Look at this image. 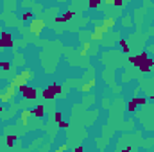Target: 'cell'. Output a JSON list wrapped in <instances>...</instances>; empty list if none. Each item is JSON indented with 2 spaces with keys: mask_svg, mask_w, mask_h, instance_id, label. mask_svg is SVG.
Masks as SVG:
<instances>
[{
  "mask_svg": "<svg viewBox=\"0 0 154 152\" xmlns=\"http://www.w3.org/2000/svg\"><path fill=\"white\" fill-rule=\"evenodd\" d=\"M43 114H45V108H43L41 104L32 109V116H36V118H43Z\"/></svg>",
  "mask_w": 154,
  "mask_h": 152,
  "instance_id": "7c38bea8",
  "label": "cell"
},
{
  "mask_svg": "<svg viewBox=\"0 0 154 152\" xmlns=\"http://www.w3.org/2000/svg\"><path fill=\"white\" fill-rule=\"evenodd\" d=\"M147 57H149V56H147V52H142L140 56H134V57H129V63H131V65H134L136 68H140V65H142V63H143V61H145Z\"/></svg>",
  "mask_w": 154,
  "mask_h": 152,
  "instance_id": "277c9868",
  "label": "cell"
},
{
  "mask_svg": "<svg viewBox=\"0 0 154 152\" xmlns=\"http://www.w3.org/2000/svg\"><path fill=\"white\" fill-rule=\"evenodd\" d=\"M115 25H116L115 18H104V20H102V27H104V29H108V31H109V29H113Z\"/></svg>",
  "mask_w": 154,
  "mask_h": 152,
  "instance_id": "30bf717a",
  "label": "cell"
},
{
  "mask_svg": "<svg viewBox=\"0 0 154 152\" xmlns=\"http://www.w3.org/2000/svg\"><path fill=\"white\" fill-rule=\"evenodd\" d=\"M5 93H7V95H9L11 99H14V95H16V88H14V86H13V84L9 82V84L5 86Z\"/></svg>",
  "mask_w": 154,
  "mask_h": 152,
  "instance_id": "9a60e30c",
  "label": "cell"
},
{
  "mask_svg": "<svg viewBox=\"0 0 154 152\" xmlns=\"http://www.w3.org/2000/svg\"><path fill=\"white\" fill-rule=\"evenodd\" d=\"M13 99L5 93V90H0V104H7V102H11Z\"/></svg>",
  "mask_w": 154,
  "mask_h": 152,
  "instance_id": "5bb4252c",
  "label": "cell"
},
{
  "mask_svg": "<svg viewBox=\"0 0 154 152\" xmlns=\"http://www.w3.org/2000/svg\"><path fill=\"white\" fill-rule=\"evenodd\" d=\"M74 152H84V147H81V145H79V147L74 149Z\"/></svg>",
  "mask_w": 154,
  "mask_h": 152,
  "instance_id": "f546056e",
  "label": "cell"
},
{
  "mask_svg": "<svg viewBox=\"0 0 154 152\" xmlns=\"http://www.w3.org/2000/svg\"><path fill=\"white\" fill-rule=\"evenodd\" d=\"M22 97H23L25 100H36V97H38V90H36L34 86H27V88L23 90Z\"/></svg>",
  "mask_w": 154,
  "mask_h": 152,
  "instance_id": "3957f363",
  "label": "cell"
},
{
  "mask_svg": "<svg viewBox=\"0 0 154 152\" xmlns=\"http://www.w3.org/2000/svg\"><path fill=\"white\" fill-rule=\"evenodd\" d=\"M120 47H122V50H124L125 54H129V45H127L125 39H120Z\"/></svg>",
  "mask_w": 154,
  "mask_h": 152,
  "instance_id": "7402d4cb",
  "label": "cell"
},
{
  "mask_svg": "<svg viewBox=\"0 0 154 152\" xmlns=\"http://www.w3.org/2000/svg\"><path fill=\"white\" fill-rule=\"evenodd\" d=\"M50 88H52V91H54L56 95H61V93H63V90H61V86H59V84H52Z\"/></svg>",
  "mask_w": 154,
  "mask_h": 152,
  "instance_id": "603a6c76",
  "label": "cell"
},
{
  "mask_svg": "<svg viewBox=\"0 0 154 152\" xmlns=\"http://www.w3.org/2000/svg\"><path fill=\"white\" fill-rule=\"evenodd\" d=\"M90 47H91V43H84V45H82V48H81V56H82V57H86V56H88Z\"/></svg>",
  "mask_w": 154,
  "mask_h": 152,
  "instance_id": "ac0fdd59",
  "label": "cell"
},
{
  "mask_svg": "<svg viewBox=\"0 0 154 152\" xmlns=\"http://www.w3.org/2000/svg\"><path fill=\"white\" fill-rule=\"evenodd\" d=\"M152 66H154V59L147 57V59H145V61H143V63L140 65V70H142V72H149V70H151Z\"/></svg>",
  "mask_w": 154,
  "mask_h": 152,
  "instance_id": "52a82bcc",
  "label": "cell"
},
{
  "mask_svg": "<svg viewBox=\"0 0 154 152\" xmlns=\"http://www.w3.org/2000/svg\"><path fill=\"white\" fill-rule=\"evenodd\" d=\"M0 48H7V45H5V43H4L2 39H0Z\"/></svg>",
  "mask_w": 154,
  "mask_h": 152,
  "instance_id": "4dcf8cb0",
  "label": "cell"
},
{
  "mask_svg": "<svg viewBox=\"0 0 154 152\" xmlns=\"http://www.w3.org/2000/svg\"><path fill=\"white\" fill-rule=\"evenodd\" d=\"M72 16H74V13L72 11H66L63 16H56V22L57 23H63V22H68V20H72Z\"/></svg>",
  "mask_w": 154,
  "mask_h": 152,
  "instance_id": "8fae6325",
  "label": "cell"
},
{
  "mask_svg": "<svg viewBox=\"0 0 154 152\" xmlns=\"http://www.w3.org/2000/svg\"><path fill=\"white\" fill-rule=\"evenodd\" d=\"M54 97H56V93L52 91V88H50V86L43 90V99H47V100H52Z\"/></svg>",
  "mask_w": 154,
  "mask_h": 152,
  "instance_id": "4fadbf2b",
  "label": "cell"
},
{
  "mask_svg": "<svg viewBox=\"0 0 154 152\" xmlns=\"http://www.w3.org/2000/svg\"><path fill=\"white\" fill-rule=\"evenodd\" d=\"M151 100H152V102H154V93H152V95H151Z\"/></svg>",
  "mask_w": 154,
  "mask_h": 152,
  "instance_id": "836d02e7",
  "label": "cell"
},
{
  "mask_svg": "<svg viewBox=\"0 0 154 152\" xmlns=\"http://www.w3.org/2000/svg\"><path fill=\"white\" fill-rule=\"evenodd\" d=\"M29 116H32V109H22L20 118H22V125H23V127L29 125Z\"/></svg>",
  "mask_w": 154,
  "mask_h": 152,
  "instance_id": "8992f818",
  "label": "cell"
},
{
  "mask_svg": "<svg viewBox=\"0 0 154 152\" xmlns=\"http://www.w3.org/2000/svg\"><path fill=\"white\" fill-rule=\"evenodd\" d=\"M136 108H138L136 100H134V99H133V100H129V104H127V111H129V113H134V111H136Z\"/></svg>",
  "mask_w": 154,
  "mask_h": 152,
  "instance_id": "e0dca14e",
  "label": "cell"
},
{
  "mask_svg": "<svg viewBox=\"0 0 154 152\" xmlns=\"http://www.w3.org/2000/svg\"><path fill=\"white\" fill-rule=\"evenodd\" d=\"M108 32V29H104L102 25H97L95 27V31H93V34H91V39H95V41H100V39L104 38V34Z\"/></svg>",
  "mask_w": 154,
  "mask_h": 152,
  "instance_id": "5b68a950",
  "label": "cell"
},
{
  "mask_svg": "<svg viewBox=\"0 0 154 152\" xmlns=\"http://www.w3.org/2000/svg\"><path fill=\"white\" fill-rule=\"evenodd\" d=\"M2 111H4V106H2V104H0V114H2Z\"/></svg>",
  "mask_w": 154,
  "mask_h": 152,
  "instance_id": "d6a6232c",
  "label": "cell"
},
{
  "mask_svg": "<svg viewBox=\"0 0 154 152\" xmlns=\"http://www.w3.org/2000/svg\"><path fill=\"white\" fill-rule=\"evenodd\" d=\"M20 75L23 77L25 81H31V79H32V70H31V68H25V70L20 72Z\"/></svg>",
  "mask_w": 154,
  "mask_h": 152,
  "instance_id": "2e32d148",
  "label": "cell"
},
{
  "mask_svg": "<svg viewBox=\"0 0 154 152\" xmlns=\"http://www.w3.org/2000/svg\"><path fill=\"white\" fill-rule=\"evenodd\" d=\"M134 100H136V104H138V106H143L147 99H143V97H138V99H134Z\"/></svg>",
  "mask_w": 154,
  "mask_h": 152,
  "instance_id": "484cf974",
  "label": "cell"
},
{
  "mask_svg": "<svg viewBox=\"0 0 154 152\" xmlns=\"http://www.w3.org/2000/svg\"><path fill=\"white\" fill-rule=\"evenodd\" d=\"M54 118H56V122H61V111H56L54 113Z\"/></svg>",
  "mask_w": 154,
  "mask_h": 152,
  "instance_id": "f1b7e54d",
  "label": "cell"
},
{
  "mask_svg": "<svg viewBox=\"0 0 154 152\" xmlns=\"http://www.w3.org/2000/svg\"><path fill=\"white\" fill-rule=\"evenodd\" d=\"M11 84H13L16 90H20V93H23V90L27 88V81L20 75V74H16V75L11 79Z\"/></svg>",
  "mask_w": 154,
  "mask_h": 152,
  "instance_id": "7a4b0ae2",
  "label": "cell"
},
{
  "mask_svg": "<svg viewBox=\"0 0 154 152\" xmlns=\"http://www.w3.org/2000/svg\"><path fill=\"white\" fill-rule=\"evenodd\" d=\"M95 84H97V81H95V79H90L88 82H84V84L81 86V91H82V93H88V91H91V88H93Z\"/></svg>",
  "mask_w": 154,
  "mask_h": 152,
  "instance_id": "ba28073f",
  "label": "cell"
},
{
  "mask_svg": "<svg viewBox=\"0 0 154 152\" xmlns=\"http://www.w3.org/2000/svg\"><path fill=\"white\" fill-rule=\"evenodd\" d=\"M0 70H11V63L9 61H0Z\"/></svg>",
  "mask_w": 154,
  "mask_h": 152,
  "instance_id": "44dd1931",
  "label": "cell"
},
{
  "mask_svg": "<svg viewBox=\"0 0 154 152\" xmlns=\"http://www.w3.org/2000/svg\"><path fill=\"white\" fill-rule=\"evenodd\" d=\"M14 141H16V136H7V138H5L7 147H14Z\"/></svg>",
  "mask_w": 154,
  "mask_h": 152,
  "instance_id": "ffe728a7",
  "label": "cell"
},
{
  "mask_svg": "<svg viewBox=\"0 0 154 152\" xmlns=\"http://www.w3.org/2000/svg\"><path fill=\"white\" fill-rule=\"evenodd\" d=\"M0 39L7 45V48H11V47H13V36H11L9 32H0Z\"/></svg>",
  "mask_w": 154,
  "mask_h": 152,
  "instance_id": "9c48e42d",
  "label": "cell"
},
{
  "mask_svg": "<svg viewBox=\"0 0 154 152\" xmlns=\"http://www.w3.org/2000/svg\"><path fill=\"white\" fill-rule=\"evenodd\" d=\"M43 29H45V22H43V20L34 18V20H31V22H29V32H31V34L39 36V34L43 32Z\"/></svg>",
  "mask_w": 154,
  "mask_h": 152,
  "instance_id": "6da1fadb",
  "label": "cell"
},
{
  "mask_svg": "<svg viewBox=\"0 0 154 152\" xmlns=\"http://www.w3.org/2000/svg\"><path fill=\"white\" fill-rule=\"evenodd\" d=\"M131 150H133V147H125V149H124L122 152H131Z\"/></svg>",
  "mask_w": 154,
  "mask_h": 152,
  "instance_id": "1f68e13d",
  "label": "cell"
},
{
  "mask_svg": "<svg viewBox=\"0 0 154 152\" xmlns=\"http://www.w3.org/2000/svg\"><path fill=\"white\" fill-rule=\"evenodd\" d=\"M111 5H115V7H122V5H124V2H122V0H113V4H111Z\"/></svg>",
  "mask_w": 154,
  "mask_h": 152,
  "instance_id": "83f0119b",
  "label": "cell"
},
{
  "mask_svg": "<svg viewBox=\"0 0 154 152\" xmlns=\"http://www.w3.org/2000/svg\"><path fill=\"white\" fill-rule=\"evenodd\" d=\"M57 125H59L61 129H68V122H65V120H61V122H57Z\"/></svg>",
  "mask_w": 154,
  "mask_h": 152,
  "instance_id": "4316f807",
  "label": "cell"
},
{
  "mask_svg": "<svg viewBox=\"0 0 154 152\" xmlns=\"http://www.w3.org/2000/svg\"><path fill=\"white\" fill-rule=\"evenodd\" d=\"M54 152H68V145H66V143H63V145H59Z\"/></svg>",
  "mask_w": 154,
  "mask_h": 152,
  "instance_id": "d4e9b609",
  "label": "cell"
},
{
  "mask_svg": "<svg viewBox=\"0 0 154 152\" xmlns=\"http://www.w3.org/2000/svg\"><path fill=\"white\" fill-rule=\"evenodd\" d=\"M22 20H23V22H31V20H34V14H32L31 11H27V13L22 14Z\"/></svg>",
  "mask_w": 154,
  "mask_h": 152,
  "instance_id": "d6986e66",
  "label": "cell"
},
{
  "mask_svg": "<svg viewBox=\"0 0 154 152\" xmlns=\"http://www.w3.org/2000/svg\"><path fill=\"white\" fill-rule=\"evenodd\" d=\"M88 5H90V9H97V7L100 5V2H99V0H90Z\"/></svg>",
  "mask_w": 154,
  "mask_h": 152,
  "instance_id": "cb8c5ba5",
  "label": "cell"
}]
</instances>
